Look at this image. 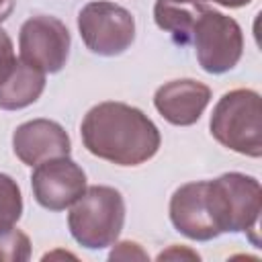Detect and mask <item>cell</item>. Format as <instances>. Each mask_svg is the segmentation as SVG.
Segmentation results:
<instances>
[{"instance_id": "obj_1", "label": "cell", "mask_w": 262, "mask_h": 262, "mask_svg": "<svg viewBox=\"0 0 262 262\" xmlns=\"http://www.w3.org/2000/svg\"><path fill=\"white\" fill-rule=\"evenodd\" d=\"M84 147L117 166H139L151 160L162 143L154 121L137 106L106 100L92 106L80 125Z\"/></svg>"}, {"instance_id": "obj_2", "label": "cell", "mask_w": 262, "mask_h": 262, "mask_svg": "<svg viewBox=\"0 0 262 262\" xmlns=\"http://www.w3.org/2000/svg\"><path fill=\"white\" fill-rule=\"evenodd\" d=\"M211 135L227 149L242 156H262V106L260 94L250 88L225 92L209 121Z\"/></svg>"}, {"instance_id": "obj_3", "label": "cell", "mask_w": 262, "mask_h": 262, "mask_svg": "<svg viewBox=\"0 0 262 262\" xmlns=\"http://www.w3.org/2000/svg\"><path fill=\"white\" fill-rule=\"evenodd\" d=\"M125 223V201L113 186H90L72 205L68 215L70 233L88 250L113 246Z\"/></svg>"}, {"instance_id": "obj_4", "label": "cell", "mask_w": 262, "mask_h": 262, "mask_svg": "<svg viewBox=\"0 0 262 262\" xmlns=\"http://www.w3.org/2000/svg\"><path fill=\"white\" fill-rule=\"evenodd\" d=\"M207 207L219 235L256 229L262 211L260 182L242 172L207 180Z\"/></svg>"}, {"instance_id": "obj_5", "label": "cell", "mask_w": 262, "mask_h": 262, "mask_svg": "<svg viewBox=\"0 0 262 262\" xmlns=\"http://www.w3.org/2000/svg\"><path fill=\"white\" fill-rule=\"evenodd\" d=\"M190 43L199 66L209 74H225L237 66L244 53V33L235 18L207 8H199Z\"/></svg>"}, {"instance_id": "obj_6", "label": "cell", "mask_w": 262, "mask_h": 262, "mask_svg": "<svg viewBox=\"0 0 262 262\" xmlns=\"http://www.w3.org/2000/svg\"><path fill=\"white\" fill-rule=\"evenodd\" d=\"M78 31L92 53L115 57L133 43L135 18L115 2H88L78 14Z\"/></svg>"}, {"instance_id": "obj_7", "label": "cell", "mask_w": 262, "mask_h": 262, "mask_svg": "<svg viewBox=\"0 0 262 262\" xmlns=\"http://www.w3.org/2000/svg\"><path fill=\"white\" fill-rule=\"evenodd\" d=\"M18 49L25 63L41 70L43 74H55L68 61L70 31L55 16H31L20 27Z\"/></svg>"}, {"instance_id": "obj_8", "label": "cell", "mask_w": 262, "mask_h": 262, "mask_svg": "<svg viewBox=\"0 0 262 262\" xmlns=\"http://www.w3.org/2000/svg\"><path fill=\"white\" fill-rule=\"evenodd\" d=\"M31 186L41 207L63 211L86 190V174L72 158L61 156L37 164L31 174Z\"/></svg>"}, {"instance_id": "obj_9", "label": "cell", "mask_w": 262, "mask_h": 262, "mask_svg": "<svg viewBox=\"0 0 262 262\" xmlns=\"http://www.w3.org/2000/svg\"><path fill=\"white\" fill-rule=\"evenodd\" d=\"M70 135L51 119H33L16 127L12 135L14 156L27 164L37 166L41 162L61 158L70 154Z\"/></svg>"}, {"instance_id": "obj_10", "label": "cell", "mask_w": 262, "mask_h": 262, "mask_svg": "<svg viewBox=\"0 0 262 262\" xmlns=\"http://www.w3.org/2000/svg\"><path fill=\"white\" fill-rule=\"evenodd\" d=\"M211 100V88L199 80L182 78L162 84L154 94L158 113L176 127L194 125Z\"/></svg>"}, {"instance_id": "obj_11", "label": "cell", "mask_w": 262, "mask_h": 262, "mask_svg": "<svg viewBox=\"0 0 262 262\" xmlns=\"http://www.w3.org/2000/svg\"><path fill=\"white\" fill-rule=\"evenodd\" d=\"M170 221L188 239L209 242L219 235L207 207V180L188 182L174 190L170 199Z\"/></svg>"}, {"instance_id": "obj_12", "label": "cell", "mask_w": 262, "mask_h": 262, "mask_svg": "<svg viewBox=\"0 0 262 262\" xmlns=\"http://www.w3.org/2000/svg\"><path fill=\"white\" fill-rule=\"evenodd\" d=\"M45 90V74L16 59L10 76L0 84V108L18 111L33 104Z\"/></svg>"}, {"instance_id": "obj_13", "label": "cell", "mask_w": 262, "mask_h": 262, "mask_svg": "<svg viewBox=\"0 0 262 262\" xmlns=\"http://www.w3.org/2000/svg\"><path fill=\"white\" fill-rule=\"evenodd\" d=\"M201 6L203 4L180 6V4L158 0L154 6V18H156V25L160 29L168 31L180 45H186V43H190L192 25H194V18H196V12Z\"/></svg>"}, {"instance_id": "obj_14", "label": "cell", "mask_w": 262, "mask_h": 262, "mask_svg": "<svg viewBox=\"0 0 262 262\" xmlns=\"http://www.w3.org/2000/svg\"><path fill=\"white\" fill-rule=\"evenodd\" d=\"M23 215V194L16 180L0 172V233L12 229Z\"/></svg>"}, {"instance_id": "obj_15", "label": "cell", "mask_w": 262, "mask_h": 262, "mask_svg": "<svg viewBox=\"0 0 262 262\" xmlns=\"http://www.w3.org/2000/svg\"><path fill=\"white\" fill-rule=\"evenodd\" d=\"M31 258V242L20 229H8L0 233V260L4 262H27Z\"/></svg>"}, {"instance_id": "obj_16", "label": "cell", "mask_w": 262, "mask_h": 262, "mask_svg": "<svg viewBox=\"0 0 262 262\" xmlns=\"http://www.w3.org/2000/svg\"><path fill=\"white\" fill-rule=\"evenodd\" d=\"M14 63H16V55H14L12 41H10L8 33L4 29H0V84L10 76Z\"/></svg>"}, {"instance_id": "obj_17", "label": "cell", "mask_w": 262, "mask_h": 262, "mask_svg": "<svg viewBox=\"0 0 262 262\" xmlns=\"http://www.w3.org/2000/svg\"><path fill=\"white\" fill-rule=\"evenodd\" d=\"M111 260H147V254L133 242H121L108 256Z\"/></svg>"}, {"instance_id": "obj_18", "label": "cell", "mask_w": 262, "mask_h": 262, "mask_svg": "<svg viewBox=\"0 0 262 262\" xmlns=\"http://www.w3.org/2000/svg\"><path fill=\"white\" fill-rule=\"evenodd\" d=\"M178 256H188V258L199 260V254L188 252V250H178V248H172V250H168V252H162V254L158 256V260H166V258H178Z\"/></svg>"}, {"instance_id": "obj_19", "label": "cell", "mask_w": 262, "mask_h": 262, "mask_svg": "<svg viewBox=\"0 0 262 262\" xmlns=\"http://www.w3.org/2000/svg\"><path fill=\"white\" fill-rule=\"evenodd\" d=\"M14 4H16V0H0V23L10 16Z\"/></svg>"}, {"instance_id": "obj_20", "label": "cell", "mask_w": 262, "mask_h": 262, "mask_svg": "<svg viewBox=\"0 0 262 262\" xmlns=\"http://www.w3.org/2000/svg\"><path fill=\"white\" fill-rule=\"evenodd\" d=\"M211 2H215V4H221V6H225V8H239V6H246V4H250L252 0H211Z\"/></svg>"}, {"instance_id": "obj_21", "label": "cell", "mask_w": 262, "mask_h": 262, "mask_svg": "<svg viewBox=\"0 0 262 262\" xmlns=\"http://www.w3.org/2000/svg\"><path fill=\"white\" fill-rule=\"evenodd\" d=\"M164 2H172V4H180V6H199L205 0H164Z\"/></svg>"}]
</instances>
